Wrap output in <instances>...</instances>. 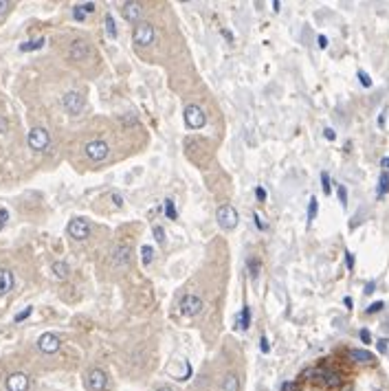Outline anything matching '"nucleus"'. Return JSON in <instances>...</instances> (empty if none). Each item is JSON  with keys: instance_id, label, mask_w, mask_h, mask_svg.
Instances as JSON below:
<instances>
[{"instance_id": "obj_1", "label": "nucleus", "mask_w": 389, "mask_h": 391, "mask_svg": "<svg viewBox=\"0 0 389 391\" xmlns=\"http://www.w3.org/2000/svg\"><path fill=\"white\" fill-rule=\"evenodd\" d=\"M216 220H218V224H220L225 231H233L238 226V222H240V215H238V211L233 209L231 204H222V207L218 209V213H216Z\"/></svg>"}, {"instance_id": "obj_2", "label": "nucleus", "mask_w": 389, "mask_h": 391, "mask_svg": "<svg viewBox=\"0 0 389 391\" xmlns=\"http://www.w3.org/2000/svg\"><path fill=\"white\" fill-rule=\"evenodd\" d=\"M51 143V136L44 128H33L29 132V147L35 152H44Z\"/></svg>"}, {"instance_id": "obj_3", "label": "nucleus", "mask_w": 389, "mask_h": 391, "mask_svg": "<svg viewBox=\"0 0 389 391\" xmlns=\"http://www.w3.org/2000/svg\"><path fill=\"white\" fill-rule=\"evenodd\" d=\"M185 123H187L189 128H194V130L202 128V125L207 123L205 110H202L200 105H187V108H185Z\"/></svg>"}, {"instance_id": "obj_4", "label": "nucleus", "mask_w": 389, "mask_h": 391, "mask_svg": "<svg viewBox=\"0 0 389 391\" xmlns=\"http://www.w3.org/2000/svg\"><path fill=\"white\" fill-rule=\"evenodd\" d=\"M66 231L73 240H86V237L90 235V224H88L86 218H73L71 222H68Z\"/></svg>"}, {"instance_id": "obj_5", "label": "nucleus", "mask_w": 389, "mask_h": 391, "mask_svg": "<svg viewBox=\"0 0 389 391\" xmlns=\"http://www.w3.org/2000/svg\"><path fill=\"white\" fill-rule=\"evenodd\" d=\"M62 105L68 114H79L84 108V97L79 95L77 91H68L66 95L62 97Z\"/></svg>"}, {"instance_id": "obj_6", "label": "nucleus", "mask_w": 389, "mask_h": 391, "mask_svg": "<svg viewBox=\"0 0 389 391\" xmlns=\"http://www.w3.org/2000/svg\"><path fill=\"white\" fill-rule=\"evenodd\" d=\"M134 42L136 46H150L154 42V26L150 22H138L134 29Z\"/></svg>"}, {"instance_id": "obj_7", "label": "nucleus", "mask_w": 389, "mask_h": 391, "mask_svg": "<svg viewBox=\"0 0 389 391\" xmlns=\"http://www.w3.org/2000/svg\"><path fill=\"white\" fill-rule=\"evenodd\" d=\"M202 310V301L196 294H185L180 299V314L183 316H196Z\"/></svg>"}, {"instance_id": "obj_8", "label": "nucleus", "mask_w": 389, "mask_h": 391, "mask_svg": "<svg viewBox=\"0 0 389 391\" xmlns=\"http://www.w3.org/2000/svg\"><path fill=\"white\" fill-rule=\"evenodd\" d=\"M106 383H108V376H106L104 369H90V372L86 374V387L90 391H101L106 387Z\"/></svg>"}, {"instance_id": "obj_9", "label": "nucleus", "mask_w": 389, "mask_h": 391, "mask_svg": "<svg viewBox=\"0 0 389 391\" xmlns=\"http://www.w3.org/2000/svg\"><path fill=\"white\" fill-rule=\"evenodd\" d=\"M60 345H62L60 336L53 334V332H46V334H42L38 339V347L44 354H55L57 350H60Z\"/></svg>"}, {"instance_id": "obj_10", "label": "nucleus", "mask_w": 389, "mask_h": 391, "mask_svg": "<svg viewBox=\"0 0 389 391\" xmlns=\"http://www.w3.org/2000/svg\"><path fill=\"white\" fill-rule=\"evenodd\" d=\"M108 143L106 141H90V143L86 145V154H88V158L90 161H104L106 156H108Z\"/></svg>"}, {"instance_id": "obj_11", "label": "nucleus", "mask_w": 389, "mask_h": 391, "mask_svg": "<svg viewBox=\"0 0 389 391\" xmlns=\"http://www.w3.org/2000/svg\"><path fill=\"white\" fill-rule=\"evenodd\" d=\"M143 4L136 2V0H130V2H124V7H121V13H124V18L128 20V22H138L143 15Z\"/></svg>"}, {"instance_id": "obj_12", "label": "nucleus", "mask_w": 389, "mask_h": 391, "mask_svg": "<svg viewBox=\"0 0 389 391\" xmlns=\"http://www.w3.org/2000/svg\"><path fill=\"white\" fill-rule=\"evenodd\" d=\"M7 389L9 391H26L29 389V376L24 372H15L7 378Z\"/></svg>"}, {"instance_id": "obj_13", "label": "nucleus", "mask_w": 389, "mask_h": 391, "mask_svg": "<svg viewBox=\"0 0 389 391\" xmlns=\"http://www.w3.org/2000/svg\"><path fill=\"white\" fill-rule=\"evenodd\" d=\"M68 55H71V60H86V57L90 55V46L88 42L84 40H75L71 44V49H68Z\"/></svg>"}, {"instance_id": "obj_14", "label": "nucleus", "mask_w": 389, "mask_h": 391, "mask_svg": "<svg viewBox=\"0 0 389 391\" xmlns=\"http://www.w3.org/2000/svg\"><path fill=\"white\" fill-rule=\"evenodd\" d=\"M13 273L9 271V268H0V297H4V294H9L13 290Z\"/></svg>"}, {"instance_id": "obj_15", "label": "nucleus", "mask_w": 389, "mask_h": 391, "mask_svg": "<svg viewBox=\"0 0 389 391\" xmlns=\"http://www.w3.org/2000/svg\"><path fill=\"white\" fill-rule=\"evenodd\" d=\"M128 262H130V246L119 244L115 248V253H113V264H115V266H126Z\"/></svg>"}, {"instance_id": "obj_16", "label": "nucleus", "mask_w": 389, "mask_h": 391, "mask_svg": "<svg viewBox=\"0 0 389 391\" xmlns=\"http://www.w3.org/2000/svg\"><path fill=\"white\" fill-rule=\"evenodd\" d=\"M350 358L356 363H372L374 361V354H370L367 350H350Z\"/></svg>"}, {"instance_id": "obj_17", "label": "nucleus", "mask_w": 389, "mask_h": 391, "mask_svg": "<svg viewBox=\"0 0 389 391\" xmlns=\"http://www.w3.org/2000/svg\"><path fill=\"white\" fill-rule=\"evenodd\" d=\"M222 389L225 391H238L240 389V380H238L236 374H227L225 383H222Z\"/></svg>"}, {"instance_id": "obj_18", "label": "nucleus", "mask_w": 389, "mask_h": 391, "mask_svg": "<svg viewBox=\"0 0 389 391\" xmlns=\"http://www.w3.org/2000/svg\"><path fill=\"white\" fill-rule=\"evenodd\" d=\"M44 38H35V40H29V42H24V44H20V51H38V49H42L44 46Z\"/></svg>"}, {"instance_id": "obj_19", "label": "nucleus", "mask_w": 389, "mask_h": 391, "mask_svg": "<svg viewBox=\"0 0 389 391\" xmlns=\"http://www.w3.org/2000/svg\"><path fill=\"white\" fill-rule=\"evenodd\" d=\"M238 323H240V330H247V327L251 325V310H249V305L242 308V312L238 316Z\"/></svg>"}, {"instance_id": "obj_20", "label": "nucleus", "mask_w": 389, "mask_h": 391, "mask_svg": "<svg viewBox=\"0 0 389 391\" xmlns=\"http://www.w3.org/2000/svg\"><path fill=\"white\" fill-rule=\"evenodd\" d=\"M53 275L57 279H66L68 277V264L66 262H55L53 264Z\"/></svg>"}, {"instance_id": "obj_21", "label": "nucleus", "mask_w": 389, "mask_h": 391, "mask_svg": "<svg viewBox=\"0 0 389 391\" xmlns=\"http://www.w3.org/2000/svg\"><path fill=\"white\" fill-rule=\"evenodd\" d=\"M104 22H106V33H108L110 38H115V35H117V24H115L113 15L106 13V20H104Z\"/></svg>"}, {"instance_id": "obj_22", "label": "nucleus", "mask_w": 389, "mask_h": 391, "mask_svg": "<svg viewBox=\"0 0 389 391\" xmlns=\"http://www.w3.org/2000/svg\"><path fill=\"white\" fill-rule=\"evenodd\" d=\"M141 257H143V264H145V266H150L152 260H154V248L152 246H143L141 248Z\"/></svg>"}, {"instance_id": "obj_23", "label": "nucleus", "mask_w": 389, "mask_h": 391, "mask_svg": "<svg viewBox=\"0 0 389 391\" xmlns=\"http://www.w3.org/2000/svg\"><path fill=\"white\" fill-rule=\"evenodd\" d=\"M165 213H167L169 220H176V218H178V213H176V207H174V200H172V198L165 200Z\"/></svg>"}, {"instance_id": "obj_24", "label": "nucleus", "mask_w": 389, "mask_h": 391, "mask_svg": "<svg viewBox=\"0 0 389 391\" xmlns=\"http://www.w3.org/2000/svg\"><path fill=\"white\" fill-rule=\"evenodd\" d=\"M387 189H389V176H387V174H383L381 181H378V198H383Z\"/></svg>"}, {"instance_id": "obj_25", "label": "nucleus", "mask_w": 389, "mask_h": 391, "mask_svg": "<svg viewBox=\"0 0 389 391\" xmlns=\"http://www.w3.org/2000/svg\"><path fill=\"white\" fill-rule=\"evenodd\" d=\"M317 209H319L317 198H310V202H308V222H312L317 218Z\"/></svg>"}, {"instance_id": "obj_26", "label": "nucleus", "mask_w": 389, "mask_h": 391, "mask_svg": "<svg viewBox=\"0 0 389 391\" xmlns=\"http://www.w3.org/2000/svg\"><path fill=\"white\" fill-rule=\"evenodd\" d=\"M337 196H339L341 207H348V189H345V185H339L337 187Z\"/></svg>"}, {"instance_id": "obj_27", "label": "nucleus", "mask_w": 389, "mask_h": 391, "mask_svg": "<svg viewBox=\"0 0 389 391\" xmlns=\"http://www.w3.org/2000/svg\"><path fill=\"white\" fill-rule=\"evenodd\" d=\"M154 237H156V242L158 244H165V240H167V235H165V229L163 226H154Z\"/></svg>"}, {"instance_id": "obj_28", "label": "nucleus", "mask_w": 389, "mask_h": 391, "mask_svg": "<svg viewBox=\"0 0 389 391\" xmlns=\"http://www.w3.org/2000/svg\"><path fill=\"white\" fill-rule=\"evenodd\" d=\"M326 385H330V387H337V385H341L339 374H326Z\"/></svg>"}, {"instance_id": "obj_29", "label": "nucleus", "mask_w": 389, "mask_h": 391, "mask_svg": "<svg viewBox=\"0 0 389 391\" xmlns=\"http://www.w3.org/2000/svg\"><path fill=\"white\" fill-rule=\"evenodd\" d=\"M321 187H323V194H326V196L332 192V189H330V176H328V172L321 174Z\"/></svg>"}, {"instance_id": "obj_30", "label": "nucleus", "mask_w": 389, "mask_h": 391, "mask_svg": "<svg viewBox=\"0 0 389 391\" xmlns=\"http://www.w3.org/2000/svg\"><path fill=\"white\" fill-rule=\"evenodd\" d=\"M73 15H75V18L77 20H86V11H84V7H82V4H77V7L75 9H73Z\"/></svg>"}, {"instance_id": "obj_31", "label": "nucleus", "mask_w": 389, "mask_h": 391, "mask_svg": "<svg viewBox=\"0 0 389 391\" xmlns=\"http://www.w3.org/2000/svg\"><path fill=\"white\" fill-rule=\"evenodd\" d=\"M359 79H361V84H363L365 88H370V86H372V79H370V75H367L365 71H359Z\"/></svg>"}, {"instance_id": "obj_32", "label": "nucleus", "mask_w": 389, "mask_h": 391, "mask_svg": "<svg viewBox=\"0 0 389 391\" xmlns=\"http://www.w3.org/2000/svg\"><path fill=\"white\" fill-rule=\"evenodd\" d=\"M383 305H385L383 301H376V303H372L370 308H367V314H374V312H378V310H383Z\"/></svg>"}, {"instance_id": "obj_33", "label": "nucleus", "mask_w": 389, "mask_h": 391, "mask_svg": "<svg viewBox=\"0 0 389 391\" xmlns=\"http://www.w3.org/2000/svg\"><path fill=\"white\" fill-rule=\"evenodd\" d=\"M249 268H251V271H249V273H251V277H258L259 262H258V260H251V262H249Z\"/></svg>"}, {"instance_id": "obj_34", "label": "nucleus", "mask_w": 389, "mask_h": 391, "mask_svg": "<svg viewBox=\"0 0 389 391\" xmlns=\"http://www.w3.org/2000/svg\"><path fill=\"white\" fill-rule=\"evenodd\" d=\"M31 312H33V308H26V310H22L20 314H15V323H20V321H24L26 316H29Z\"/></svg>"}, {"instance_id": "obj_35", "label": "nucleus", "mask_w": 389, "mask_h": 391, "mask_svg": "<svg viewBox=\"0 0 389 391\" xmlns=\"http://www.w3.org/2000/svg\"><path fill=\"white\" fill-rule=\"evenodd\" d=\"M259 347H262L264 354L270 352V343H268V339H266V336H262V339H259Z\"/></svg>"}, {"instance_id": "obj_36", "label": "nucleus", "mask_w": 389, "mask_h": 391, "mask_svg": "<svg viewBox=\"0 0 389 391\" xmlns=\"http://www.w3.org/2000/svg\"><path fill=\"white\" fill-rule=\"evenodd\" d=\"M110 200L115 202V207H124V200H121L119 194H110Z\"/></svg>"}, {"instance_id": "obj_37", "label": "nucleus", "mask_w": 389, "mask_h": 391, "mask_svg": "<svg viewBox=\"0 0 389 391\" xmlns=\"http://www.w3.org/2000/svg\"><path fill=\"white\" fill-rule=\"evenodd\" d=\"M361 341H363V343H372V334H370V330H365V327L361 330Z\"/></svg>"}, {"instance_id": "obj_38", "label": "nucleus", "mask_w": 389, "mask_h": 391, "mask_svg": "<svg viewBox=\"0 0 389 391\" xmlns=\"http://www.w3.org/2000/svg\"><path fill=\"white\" fill-rule=\"evenodd\" d=\"M11 7V2H9V0H0V15H4L7 13V9Z\"/></svg>"}, {"instance_id": "obj_39", "label": "nucleus", "mask_w": 389, "mask_h": 391, "mask_svg": "<svg viewBox=\"0 0 389 391\" xmlns=\"http://www.w3.org/2000/svg\"><path fill=\"white\" fill-rule=\"evenodd\" d=\"M345 264H348V268H350V271H352V268H354V255H352L350 251L345 253Z\"/></svg>"}, {"instance_id": "obj_40", "label": "nucleus", "mask_w": 389, "mask_h": 391, "mask_svg": "<svg viewBox=\"0 0 389 391\" xmlns=\"http://www.w3.org/2000/svg\"><path fill=\"white\" fill-rule=\"evenodd\" d=\"M9 220V213H7V209H0V229L4 226V222Z\"/></svg>"}, {"instance_id": "obj_41", "label": "nucleus", "mask_w": 389, "mask_h": 391, "mask_svg": "<svg viewBox=\"0 0 389 391\" xmlns=\"http://www.w3.org/2000/svg\"><path fill=\"white\" fill-rule=\"evenodd\" d=\"M255 196H258V200H266V189L264 187H255Z\"/></svg>"}, {"instance_id": "obj_42", "label": "nucleus", "mask_w": 389, "mask_h": 391, "mask_svg": "<svg viewBox=\"0 0 389 391\" xmlns=\"http://www.w3.org/2000/svg\"><path fill=\"white\" fill-rule=\"evenodd\" d=\"M317 42H319V49H328V38H326V35H319Z\"/></svg>"}, {"instance_id": "obj_43", "label": "nucleus", "mask_w": 389, "mask_h": 391, "mask_svg": "<svg viewBox=\"0 0 389 391\" xmlns=\"http://www.w3.org/2000/svg\"><path fill=\"white\" fill-rule=\"evenodd\" d=\"M82 7H84V11H86V13H93L95 11V2H84Z\"/></svg>"}, {"instance_id": "obj_44", "label": "nucleus", "mask_w": 389, "mask_h": 391, "mask_svg": "<svg viewBox=\"0 0 389 391\" xmlns=\"http://www.w3.org/2000/svg\"><path fill=\"white\" fill-rule=\"evenodd\" d=\"M323 134H326V139H328V141H334V139H337L334 130H330V128H326V132H323Z\"/></svg>"}, {"instance_id": "obj_45", "label": "nucleus", "mask_w": 389, "mask_h": 391, "mask_svg": "<svg viewBox=\"0 0 389 391\" xmlns=\"http://www.w3.org/2000/svg\"><path fill=\"white\" fill-rule=\"evenodd\" d=\"M387 350V341L383 339V341H378V352H385Z\"/></svg>"}, {"instance_id": "obj_46", "label": "nucleus", "mask_w": 389, "mask_h": 391, "mask_svg": "<svg viewBox=\"0 0 389 391\" xmlns=\"http://www.w3.org/2000/svg\"><path fill=\"white\" fill-rule=\"evenodd\" d=\"M284 391H295V383H284V387H281Z\"/></svg>"}, {"instance_id": "obj_47", "label": "nucleus", "mask_w": 389, "mask_h": 391, "mask_svg": "<svg viewBox=\"0 0 389 391\" xmlns=\"http://www.w3.org/2000/svg\"><path fill=\"white\" fill-rule=\"evenodd\" d=\"M372 293H374V282H370L365 286V294H372Z\"/></svg>"}, {"instance_id": "obj_48", "label": "nucleus", "mask_w": 389, "mask_h": 391, "mask_svg": "<svg viewBox=\"0 0 389 391\" xmlns=\"http://www.w3.org/2000/svg\"><path fill=\"white\" fill-rule=\"evenodd\" d=\"M381 165H383V170H389V156H385V158H383V161H381Z\"/></svg>"}, {"instance_id": "obj_49", "label": "nucleus", "mask_w": 389, "mask_h": 391, "mask_svg": "<svg viewBox=\"0 0 389 391\" xmlns=\"http://www.w3.org/2000/svg\"><path fill=\"white\" fill-rule=\"evenodd\" d=\"M253 218H255V224H258V226H259V229H264V226H266V224H264V222H262V220H259V215H253Z\"/></svg>"}, {"instance_id": "obj_50", "label": "nucleus", "mask_w": 389, "mask_h": 391, "mask_svg": "<svg viewBox=\"0 0 389 391\" xmlns=\"http://www.w3.org/2000/svg\"><path fill=\"white\" fill-rule=\"evenodd\" d=\"M222 35H225V38H227L229 42H233V35H231V33H229V31H227V29H222Z\"/></svg>"}, {"instance_id": "obj_51", "label": "nucleus", "mask_w": 389, "mask_h": 391, "mask_svg": "<svg viewBox=\"0 0 389 391\" xmlns=\"http://www.w3.org/2000/svg\"><path fill=\"white\" fill-rule=\"evenodd\" d=\"M343 303H345V308H352V299H350V297H345Z\"/></svg>"}, {"instance_id": "obj_52", "label": "nucleus", "mask_w": 389, "mask_h": 391, "mask_svg": "<svg viewBox=\"0 0 389 391\" xmlns=\"http://www.w3.org/2000/svg\"><path fill=\"white\" fill-rule=\"evenodd\" d=\"M158 391H174V389H172V387H161Z\"/></svg>"}]
</instances>
